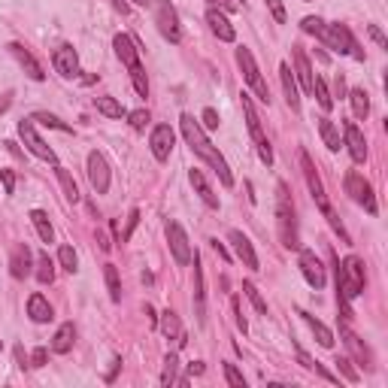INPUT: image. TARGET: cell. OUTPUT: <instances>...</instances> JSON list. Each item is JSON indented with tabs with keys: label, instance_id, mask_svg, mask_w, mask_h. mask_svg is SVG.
Here are the masks:
<instances>
[{
	"label": "cell",
	"instance_id": "cb8c5ba5",
	"mask_svg": "<svg viewBox=\"0 0 388 388\" xmlns=\"http://www.w3.org/2000/svg\"><path fill=\"white\" fill-rule=\"evenodd\" d=\"M279 79H282L285 100H289V106L298 113V109H300V91H298V79H294V73H291L289 64H282V67H279Z\"/></svg>",
	"mask_w": 388,
	"mask_h": 388
},
{
	"label": "cell",
	"instance_id": "11a10c76",
	"mask_svg": "<svg viewBox=\"0 0 388 388\" xmlns=\"http://www.w3.org/2000/svg\"><path fill=\"white\" fill-rule=\"evenodd\" d=\"M234 312H237V328H240V331H243V334H246V319L240 316V300H237V298H234Z\"/></svg>",
	"mask_w": 388,
	"mask_h": 388
},
{
	"label": "cell",
	"instance_id": "7a4b0ae2",
	"mask_svg": "<svg viewBox=\"0 0 388 388\" xmlns=\"http://www.w3.org/2000/svg\"><path fill=\"white\" fill-rule=\"evenodd\" d=\"M300 167H303V179H307V188L312 194V200H316V207L325 212V219L331 221V228L340 234V240L343 243H349V234H346V228H343V221L337 219V212L331 209V200H328V194H325V186H321V176H319V170H316V164H312V158L307 152H300Z\"/></svg>",
	"mask_w": 388,
	"mask_h": 388
},
{
	"label": "cell",
	"instance_id": "7dc6e473",
	"mask_svg": "<svg viewBox=\"0 0 388 388\" xmlns=\"http://www.w3.org/2000/svg\"><path fill=\"white\" fill-rule=\"evenodd\" d=\"M137 221H140V209H131V216H127V228H125V234H122V243H127V240H131Z\"/></svg>",
	"mask_w": 388,
	"mask_h": 388
},
{
	"label": "cell",
	"instance_id": "d590c367",
	"mask_svg": "<svg viewBox=\"0 0 388 388\" xmlns=\"http://www.w3.org/2000/svg\"><path fill=\"white\" fill-rule=\"evenodd\" d=\"M104 276H106V289H109V298L116 303L122 300V282H118V267L116 264H106L104 267Z\"/></svg>",
	"mask_w": 388,
	"mask_h": 388
},
{
	"label": "cell",
	"instance_id": "4fadbf2b",
	"mask_svg": "<svg viewBox=\"0 0 388 388\" xmlns=\"http://www.w3.org/2000/svg\"><path fill=\"white\" fill-rule=\"evenodd\" d=\"M298 267H300L303 279H307L312 289H325V267H321V261L316 258V252H312V249H300Z\"/></svg>",
	"mask_w": 388,
	"mask_h": 388
},
{
	"label": "cell",
	"instance_id": "52a82bcc",
	"mask_svg": "<svg viewBox=\"0 0 388 388\" xmlns=\"http://www.w3.org/2000/svg\"><path fill=\"white\" fill-rule=\"evenodd\" d=\"M237 64H240V70H243V76H246V82H249V88L258 95V100L261 104H270V88H267V82H264V76H261V70H258V64H255V58H252V52L246 49V46H240L237 49Z\"/></svg>",
	"mask_w": 388,
	"mask_h": 388
},
{
	"label": "cell",
	"instance_id": "4316f807",
	"mask_svg": "<svg viewBox=\"0 0 388 388\" xmlns=\"http://www.w3.org/2000/svg\"><path fill=\"white\" fill-rule=\"evenodd\" d=\"M73 340H76V331H73V321H67V325H61L58 334L52 337V352L67 355L70 349H73Z\"/></svg>",
	"mask_w": 388,
	"mask_h": 388
},
{
	"label": "cell",
	"instance_id": "e575fe53",
	"mask_svg": "<svg viewBox=\"0 0 388 388\" xmlns=\"http://www.w3.org/2000/svg\"><path fill=\"white\" fill-rule=\"evenodd\" d=\"M95 106H97V113H104L106 118H122L125 116V106L118 104L116 97H95Z\"/></svg>",
	"mask_w": 388,
	"mask_h": 388
},
{
	"label": "cell",
	"instance_id": "f546056e",
	"mask_svg": "<svg viewBox=\"0 0 388 388\" xmlns=\"http://www.w3.org/2000/svg\"><path fill=\"white\" fill-rule=\"evenodd\" d=\"M191 258H194V303H198V321L203 325V321H207V316H203V270H200L198 252H194Z\"/></svg>",
	"mask_w": 388,
	"mask_h": 388
},
{
	"label": "cell",
	"instance_id": "ffe728a7",
	"mask_svg": "<svg viewBox=\"0 0 388 388\" xmlns=\"http://www.w3.org/2000/svg\"><path fill=\"white\" fill-rule=\"evenodd\" d=\"M158 328H161V334L167 337V340H173L176 346H186V328H182V321H179V316L173 310H167V312H161V319H158Z\"/></svg>",
	"mask_w": 388,
	"mask_h": 388
},
{
	"label": "cell",
	"instance_id": "83f0119b",
	"mask_svg": "<svg viewBox=\"0 0 388 388\" xmlns=\"http://www.w3.org/2000/svg\"><path fill=\"white\" fill-rule=\"evenodd\" d=\"M340 334H343V343H346L349 349H352L355 361L361 364V367H370V352H367V346L361 343V340H358V337H355V334H352V331H349V328H343V331H340Z\"/></svg>",
	"mask_w": 388,
	"mask_h": 388
},
{
	"label": "cell",
	"instance_id": "f5cc1de1",
	"mask_svg": "<svg viewBox=\"0 0 388 388\" xmlns=\"http://www.w3.org/2000/svg\"><path fill=\"white\" fill-rule=\"evenodd\" d=\"M46 364V349H34L31 355V367H43Z\"/></svg>",
	"mask_w": 388,
	"mask_h": 388
},
{
	"label": "cell",
	"instance_id": "f1b7e54d",
	"mask_svg": "<svg viewBox=\"0 0 388 388\" xmlns=\"http://www.w3.org/2000/svg\"><path fill=\"white\" fill-rule=\"evenodd\" d=\"M300 316H303V321L310 325L312 334H316V340H319V346H321V349H331V346H334V334H331V331H328L325 325H321V321H319L316 316H310V312H300Z\"/></svg>",
	"mask_w": 388,
	"mask_h": 388
},
{
	"label": "cell",
	"instance_id": "ba28073f",
	"mask_svg": "<svg viewBox=\"0 0 388 388\" xmlns=\"http://www.w3.org/2000/svg\"><path fill=\"white\" fill-rule=\"evenodd\" d=\"M155 25H158L161 36L167 43H179L182 40V27H179V15L176 6L170 0H155Z\"/></svg>",
	"mask_w": 388,
	"mask_h": 388
},
{
	"label": "cell",
	"instance_id": "4dcf8cb0",
	"mask_svg": "<svg viewBox=\"0 0 388 388\" xmlns=\"http://www.w3.org/2000/svg\"><path fill=\"white\" fill-rule=\"evenodd\" d=\"M31 221H34V228H36V234H40L43 243H55V228L49 225V216H46L43 209H34Z\"/></svg>",
	"mask_w": 388,
	"mask_h": 388
},
{
	"label": "cell",
	"instance_id": "277c9868",
	"mask_svg": "<svg viewBox=\"0 0 388 388\" xmlns=\"http://www.w3.org/2000/svg\"><path fill=\"white\" fill-rule=\"evenodd\" d=\"M113 49L118 55V61H122L125 67H127V73H131V82H134L137 95L149 97V79H146V70H143V64H140V49H137V43L127 34H116Z\"/></svg>",
	"mask_w": 388,
	"mask_h": 388
},
{
	"label": "cell",
	"instance_id": "db71d44e",
	"mask_svg": "<svg viewBox=\"0 0 388 388\" xmlns=\"http://www.w3.org/2000/svg\"><path fill=\"white\" fill-rule=\"evenodd\" d=\"M212 252H216V255L221 258V261H230V255H228V249H225V246H221V243H219V240H212Z\"/></svg>",
	"mask_w": 388,
	"mask_h": 388
},
{
	"label": "cell",
	"instance_id": "d6986e66",
	"mask_svg": "<svg viewBox=\"0 0 388 388\" xmlns=\"http://www.w3.org/2000/svg\"><path fill=\"white\" fill-rule=\"evenodd\" d=\"M291 58H294V79L300 82V88L312 95V67H310V58L300 46H291Z\"/></svg>",
	"mask_w": 388,
	"mask_h": 388
},
{
	"label": "cell",
	"instance_id": "ee69618b",
	"mask_svg": "<svg viewBox=\"0 0 388 388\" xmlns=\"http://www.w3.org/2000/svg\"><path fill=\"white\" fill-rule=\"evenodd\" d=\"M127 122H131L134 131H146V125H149V113H146V109H134V113L127 116Z\"/></svg>",
	"mask_w": 388,
	"mask_h": 388
},
{
	"label": "cell",
	"instance_id": "ac0fdd59",
	"mask_svg": "<svg viewBox=\"0 0 388 388\" xmlns=\"http://www.w3.org/2000/svg\"><path fill=\"white\" fill-rule=\"evenodd\" d=\"M228 240H230V246H234L240 261H243L249 270H258V255H255V249H252V243H249V237L243 234V230H230Z\"/></svg>",
	"mask_w": 388,
	"mask_h": 388
},
{
	"label": "cell",
	"instance_id": "680465c9",
	"mask_svg": "<svg viewBox=\"0 0 388 388\" xmlns=\"http://www.w3.org/2000/svg\"><path fill=\"white\" fill-rule=\"evenodd\" d=\"M188 373H191V376H200V373H203V364H200V361L188 364Z\"/></svg>",
	"mask_w": 388,
	"mask_h": 388
},
{
	"label": "cell",
	"instance_id": "6da1fadb",
	"mask_svg": "<svg viewBox=\"0 0 388 388\" xmlns=\"http://www.w3.org/2000/svg\"><path fill=\"white\" fill-rule=\"evenodd\" d=\"M179 127H182V137H186V143L194 149V155H200V158L207 161L212 170H216V176H219L221 186H225V188L234 186V173H230L228 161L221 158V152L207 140V134H203V127L194 122V116H188V113L182 116V118H179Z\"/></svg>",
	"mask_w": 388,
	"mask_h": 388
},
{
	"label": "cell",
	"instance_id": "8992f818",
	"mask_svg": "<svg viewBox=\"0 0 388 388\" xmlns=\"http://www.w3.org/2000/svg\"><path fill=\"white\" fill-rule=\"evenodd\" d=\"M243 116H246V125H249V134H252V140H255V149H258V158H261L267 167L273 164V149H270V140H267V134H264V125H261V118H258L255 113V106H252V97L243 95Z\"/></svg>",
	"mask_w": 388,
	"mask_h": 388
},
{
	"label": "cell",
	"instance_id": "5b68a950",
	"mask_svg": "<svg viewBox=\"0 0 388 388\" xmlns=\"http://www.w3.org/2000/svg\"><path fill=\"white\" fill-rule=\"evenodd\" d=\"M276 221H279V237H282V246L285 249H298L300 240H298V221H294V203L289 198V188L285 182L276 186Z\"/></svg>",
	"mask_w": 388,
	"mask_h": 388
},
{
	"label": "cell",
	"instance_id": "603a6c76",
	"mask_svg": "<svg viewBox=\"0 0 388 388\" xmlns=\"http://www.w3.org/2000/svg\"><path fill=\"white\" fill-rule=\"evenodd\" d=\"M9 273H13L15 279L31 276V249H27V243H18L13 249V258H9Z\"/></svg>",
	"mask_w": 388,
	"mask_h": 388
},
{
	"label": "cell",
	"instance_id": "9f6ffc18",
	"mask_svg": "<svg viewBox=\"0 0 388 388\" xmlns=\"http://www.w3.org/2000/svg\"><path fill=\"white\" fill-rule=\"evenodd\" d=\"M9 106H13V95H4V97H0V116H4Z\"/></svg>",
	"mask_w": 388,
	"mask_h": 388
},
{
	"label": "cell",
	"instance_id": "7402d4cb",
	"mask_svg": "<svg viewBox=\"0 0 388 388\" xmlns=\"http://www.w3.org/2000/svg\"><path fill=\"white\" fill-rule=\"evenodd\" d=\"M346 146H349V155H352L355 164L367 161V143H364V134L358 131L355 122H346Z\"/></svg>",
	"mask_w": 388,
	"mask_h": 388
},
{
	"label": "cell",
	"instance_id": "d4e9b609",
	"mask_svg": "<svg viewBox=\"0 0 388 388\" xmlns=\"http://www.w3.org/2000/svg\"><path fill=\"white\" fill-rule=\"evenodd\" d=\"M27 316H31V321H36V325H46V321L55 319L49 300H46L43 294H31V298H27Z\"/></svg>",
	"mask_w": 388,
	"mask_h": 388
},
{
	"label": "cell",
	"instance_id": "30bf717a",
	"mask_svg": "<svg viewBox=\"0 0 388 388\" xmlns=\"http://www.w3.org/2000/svg\"><path fill=\"white\" fill-rule=\"evenodd\" d=\"M18 137H22V143L27 146V152H34L40 161H49V164H58V155H55V149L52 146H46L43 143V137L36 134V127H34V122H18Z\"/></svg>",
	"mask_w": 388,
	"mask_h": 388
},
{
	"label": "cell",
	"instance_id": "f35d334b",
	"mask_svg": "<svg viewBox=\"0 0 388 388\" xmlns=\"http://www.w3.org/2000/svg\"><path fill=\"white\" fill-rule=\"evenodd\" d=\"M176 370H179V358L170 352L167 358H164V373H161V385H173V382H179Z\"/></svg>",
	"mask_w": 388,
	"mask_h": 388
},
{
	"label": "cell",
	"instance_id": "60d3db41",
	"mask_svg": "<svg viewBox=\"0 0 388 388\" xmlns=\"http://www.w3.org/2000/svg\"><path fill=\"white\" fill-rule=\"evenodd\" d=\"M58 261H61V267H64L67 273H76L79 258H76V252H73V246H61V249H58Z\"/></svg>",
	"mask_w": 388,
	"mask_h": 388
},
{
	"label": "cell",
	"instance_id": "3957f363",
	"mask_svg": "<svg viewBox=\"0 0 388 388\" xmlns=\"http://www.w3.org/2000/svg\"><path fill=\"white\" fill-rule=\"evenodd\" d=\"M364 291V264L361 258L349 255L343 264H337V294H340V303H343V316L349 319V300H355L358 294Z\"/></svg>",
	"mask_w": 388,
	"mask_h": 388
},
{
	"label": "cell",
	"instance_id": "2e32d148",
	"mask_svg": "<svg viewBox=\"0 0 388 388\" xmlns=\"http://www.w3.org/2000/svg\"><path fill=\"white\" fill-rule=\"evenodd\" d=\"M52 64H55V70L61 73V76H76L79 73V55L73 46H58V49L52 52Z\"/></svg>",
	"mask_w": 388,
	"mask_h": 388
},
{
	"label": "cell",
	"instance_id": "e0dca14e",
	"mask_svg": "<svg viewBox=\"0 0 388 388\" xmlns=\"http://www.w3.org/2000/svg\"><path fill=\"white\" fill-rule=\"evenodd\" d=\"M207 25H209V31L216 34L221 43H234L237 31H234V25L228 22V15L221 13V9H216V6H209V9H207Z\"/></svg>",
	"mask_w": 388,
	"mask_h": 388
},
{
	"label": "cell",
	"instance_id": "44dd1931",
	"mask_svg": "<svg viewBox=\"0 0 388 388\" xmlns=\"http://www.w3.org/2000/svg\"><path fill=\"white\" fill-rule=\"evenodd\" d=\"M9 52H13V55H15V61H18V64H22V67H25V73H27V76H31L34 82H43V79H46V73H43V67H40V64H36V58H34V55H31V52H27V49H25V46H22V43H9Z\"/></svg>",
	"mask_w": 388,
	"mask_h": 388
},
{
	"label": "cell",
	"instance_id": "94428289",
	"mask_svg": "<svg viewBox=\"0 0 388 388\" xmlns=\"http://www.w3.org/2000/svg\"><path fill=\"white\" fill-rule=\"evenodd\" d=\"M131 4H140V6H146V0H131Z\"/></svg>",
	"mask_w": 388,
	"mask_h": 388
},
{
	"label": "cell",
	"instance_id": "5bb4252c",
	"mask_svg": "<svg viewBox=\"0 0 388 388\" xmlns=\"http://www.w3.org/2000/svg\"><path fill=\"white\" fill-rule=\"evenodd\" d=\"M88 182L97 194H106L109 191V164L100 152H91L88 155Z\"/></svg>",
	"mask_w": 388,
	"mask_h": 388
},
{
	"label": "cell",
	"instance_id": "f907efd6",
	"mask_svg": "<svg viewBox=\"0 0 388 388\" xmlns=\"http://www.w3.org/2000/svg\"><path fill=\"white\" fill-rule=\"evenodd\" d=\"M367 34H370V40H373L376 46H382V49H388V40H385V34H382L376 25H370V27H367Z\"/></svg>",
	"mask_w": 388,
	"mask_h": 388
},
{
	"label": "cell",
	"instance_id": "7bdbcfd3",
	"mask_svg": "<svg viewBox=\"0 0 388 388\" xmlns=\"http://www.w3.org/2000/svg\"><path fill=\"white\" fill-rule=\"evenodd\" d=\"M243 291H246V298L252 300V307H255L258 312H267V300L261 298V291H258L252 282H243Z\"/></svg>",
	"mask_w": 388,
	"mask_h": 388
},
{
	"label": "cell",
	"instance_id": "484cf974",
	"mask_svg": "<svg viewBox=\"0 0 388 388\" xmlns=\"http://www.w3.org/2000/svg\"><path fill=\"white\" fill-rule=\"evenodd\" d=\"M188 179H191V186H194V191H198V194H200V200H203V203H207V207H209V209H219V198H216V194H212V188H209V182H207V179H203V173H200V170H191V173H188Z\"/></svg>",
	"mask_w": 388,
	"mask_h": 388
},
{
	"label": "cell",
	"instance_id": "91938a15",
	"mask_svg": "<svg viewBox=\"0 0 388 388\" xmlns=\"http://www.w3.org/2000/svg\"><path fill=\"white\" fill-rule=\"evenodd\" d=\"M207 4H212V6H228V9H230L228 0H207Z\"/></svg>",
	"mask_w": 388,
	"mask_h": 388
},
{
	"label": "cell",
	"instance_id": "816d5d0a",
	"mask_svg": "<svg viewBox=\"0 0 388 388\" xmlns=\"http://www.w3.org/2000/svg\"><path fill=\"white\" fill-rule=\"evenodd\" d=\"M203 125H207L209 131H216V127H219V113H216V109H203Z\"/></svg>",
	"mask_w": 388,
	"mask_h": 388
},
{
	"label": "cell",
	"instance_id": "6f0895ef",
	"mask_svg": "<svg viewBox=\"0 0 388 388\" xmlns=\"http://www.w3.org/2000/svg\"><path fill=\"white\" fill-rule=\"evenodd\" d=\"M97 243H100V249H104V252H109V246H113V243H109V240H106V234H104V230H97Z\"/></svg>",
	"mask_w": 388,
	"mask_h": 388
},
{
	"label": "cell",
	"instance_id": "9c48e42d",
	"mask_svg": "<svg viewBox=\"0 0 388 388\" xmlns=\"http://www.w3.org/2000/svg\"><path fill=\"white\" fill-rule=\"evenodd\" d=\"M325 46L328 49H337V52H346V55H352L355 61H364V52H361V46H358V40L352 36V31H349L346 25H328V36H325Z\"/></svg>",
	"mask_w": 388,
	"mask_h": 388
},
{
	"label": "cell",
	"instance_id": "b9f144b4",
	"mask_svg": "<svg viewBox=\"0 0 388 388\" xmlns=\"http://www.w3.org/2000/svg\"><path fill=\"white\" fill-rule=\"evenodd\" d=\"M34 122H43L46 127H55V131H64V134H70V131H73V127H70L67 122H61V118H58V116H52V113H36V116H34Z\"/></svg>",
	"mask_w": 388,
	"mask_h": 388
},
{
	"label": "cell",
	"instance_id": "74e56055",
	"mask_svg": "<svg viewBox=\"0 0 388 388\" xmlns=\"http://www.w3.org/2000/svg\"><path fill=\"white\" fill-rule=\"evenodd\" d=\"M300 27H303V31H307V34H312V36H316V40H321V43H325V36H328V25L321 22L319 15H307V18H303V22H300Z\"/></svg>",
	"mask_w": 388,
	"mask_h": 388
},
{
	"label": "cell",
	"instance_id": "8fae6325",
	"mask_svg": "<svg viewBox=\"0 0 388 388\" xmlns=\"http://www.w3.org/2000/svg\"><path fill=\"white\" fill-rule=\"evenodd\" d=\"M346 194H352V200L355 203H361V207L367 209V212H376V198H373V186L367 182L361 173L358 170H349L346 173Z\"/></svg>",
	"mask_w": 388,
	"mask_h": 388
},
{
	"label": "cell",
	"instance_id": "c3c4849f",
	"mask_svg": "<svg viewBox=\"0 0 388 388\" xmlns=\"http://www.w3.org/2000/svg\"><path fill=\"white\" fill-rule=\"evenodd\" d=\"M0 186H4L6 194L15 191V176H13V170H0Z\"/></svg>",
	"mask_w": 388,
	"mask_h": 388
},
{
	"label": "cell",
	"instance_id": "d6a6232c",
	"mask_svg": "<svg viewBox=\"0 0 388 388\" xmlns=\"http://www.w3.org/2000/svg\"><path fill=\"white\" fill-rule=\"evenodd\" d=\"M319 134H321V140H325V146L331 152H337L340 146H343V143H340V131L334 127L331 118H319Z\"/></svg>",
	"mask_w": 388,
	"mask_h": 388
},
{
	"label": "cell",
	"instance_id": "6125c7cd",
	"mask_svg": "<svg viewBox=\"0 0 388 388\" xmlns=\"http://www.w3.org/2000/svg\"><path fill=\"white\" fill-rule=\"evenodd\" d=\"M303 4H310V0H303Z\"/></svg>",
	"mask_w": 388,
	"mask_h": 388
},
{
	"label": "cell",
	"instance_id": "ab89813d",
	"mask_svg": "<svg viewBox=\"0 0 388 388\" xmlns=\"http://www.w3.org/2000/svg\"><path fill=\"white\" fill-rule=\"evenodd\" d=\"M312 95L319 97V106H321V109H331V106H334V97H331L328 85H325V82H321L319 76H312Z\"/></svg>",
	"mask_w": 388,
	"mask_h": 388
},
{
	"label": "cell",
	"instance_id": "f6af8a7d",
	"mask_svg": "<svg viewBox=\"0 0 388 388\" xmlns=\"http://www.w3.org/2000/svg\"><path fill=\"white\" fill-rule=\"evenodd\" d=\"M225 380H228V385H234V388H246L243 373H240L234 364H225Z\"/></svg>",
	"mask_w": 388,
	"mask_h": 388
},
{
	"label": "cell",
	"instance_id": "836d02e7",
	"mask_svg": "<svg viewBox=\"0 0 388 388\" xmlns=\"http://www.w3.org/2000/svg\"><path fill=\"white\" fill-rule=\"evenodd\" d=\"M55 173H58V182H61V188H64V198H67L70 203H76L79 200V188H76V182H73L70 170L61 167V164H55Z\"/></svg>",
	"mask_w": 388,
	"mask_h": 388
},
{
	"label": "cell",
	"instance_id": "681fc988",
	"mask_svg": "<svg viewBox=\"0 0 388 388\" xmlns=\"http://www.w3.org/2000/svg\"><path fill=\"white\" fill-rule=\"evenodd\" d=\"M264 4L270 6V13H273L276 22H285V6H282V0H264Z\"/></svg>",
	"mask_w": 388,
	"mask_h": 388
},
{
	"label": "cell",
	"instance_id": "9a60e30c",
	"mask_svg": "<svg viewBox=\"0 0 388 388\" xmlns=\"http://www.w3.org/2000/svg\"><path fill=\"white\" fill-rule=\"evenodd\" d=\"M173 143H176V134H173L170 125H158V127L152 131V137H149V149H152V155H155L158 161H167V158H170Z\"/></svg>",
	"mask_w": 388,
	"mask_h": 388
},
{
	"label": "cell",
	"instance_id": "8d00e7d4",
	"mask_svg": "<svg viewBox=\"0 0 388 388\" xmlns=\"http://www.w3.org/2000/svg\"><path fill=\"white\" fill-rule=\"evenodd\" d=\"M36 279H40L43 285H52L55 282V264H52V258L46 255V252L36 258Z\"/></svg>",
	"mask_w": 388,
	"mask_h": 388
},
{
	"label": "cell",
	"instance_id": "1f68e13d",
	"mask_svg": "<svg viewBox=\"0 0 388 388\" xmlns=\"http://www.w3.org/2000/svg\"><path fill=\"white\" fill-rule=\"evenodd\" d=\"M349 104H352L355 118H367V113H370V97H367L364 88H352V91H349Z\"/></svg>",
	"mask_w": 388,
	"mask_h": 388
},
{
	"label": "cell",
	"instance_id": "7c38bea8",
	"mask_svg": "<svg viewBox=\"0 0 388 388\" xmlns=\"http://www.w3.org/2000/svg\"><path fill=\"white\" fill-rule=\"evenodd\" d=\"M167 243H170V252L176 258V264H191V243L179 221H167Z\"/></svg>",
	"mask_w": 388,
	"mask_h": 388
},
{
	"label": "cell",
	"instance_id": "bcb514c9",
	"mask_svg": "<svg viewBox=\"0 0 388 388\" xmlns=\"http://www.w3.org/2000/svg\"><path fill=\"white\" fill-rule=\"evenodd\" d=\"M337 367H340V373H343L349 382H358V370L352 367V361H349V358H337Z\"/></svg>",
	"mask_w": 388,
	"mask_h": 388
}]
</instances>
